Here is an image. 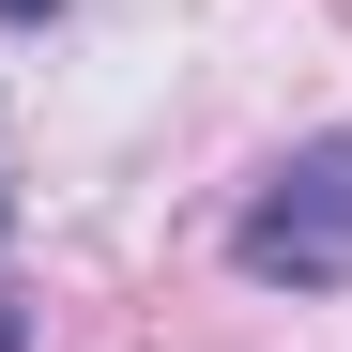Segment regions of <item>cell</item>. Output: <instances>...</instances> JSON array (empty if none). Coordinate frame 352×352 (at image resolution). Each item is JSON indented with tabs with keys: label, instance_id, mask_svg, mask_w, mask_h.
I'll use <instances>...</instances> for the list:
<instances>
[{
	"label": "cell",
	"instance_id": "1",
	"mask_svg": "<svg viewBox=\"0 0 352 352\" xmlns=\"http://www.w3.org/2000/svg\"><path fill=\"white\" fill-rule=\"evenodd\" d=\"M230 276H261V291H352V123L291 138L261 168V199L230 214Z\"/></svg>",
	"mask_w": 352,
	"mask_h": 352
},
{
	"label": "cell",
	"instance_id": "2",
	"mask_svg": "<svg viewBox=\"0 0 352 352\" xmlns=\"http://www.w3.org/2000/svg\"><path fill=\"white\" fill-rule=\"evenodd\" d=\"M0 352H31V322H16V307H0Z\"/></svg>",
	"mask_w": 352,
	"mask_h": 352
},
{
	"label": "cell",
	"instance_id": "3",
	"mask_svg": "<svg viewBox=\"0 0 352 352\" xmlns=\"http://www.w3.org/2000/svg\"><path fill=\"white\" fill-rule=\"evenodd\" d=\"M0 16H62V0H0Z\"/></svg>",
	"mask_w": 352,
	"mask_h": 352
}]
</instances>
